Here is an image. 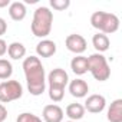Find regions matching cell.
<instances>
[{"mask_svg": "<svg viewBox=\"0 0 122 122\" xmlns=\"http://www.w3.org/2000/svg\"><path fill=\"white\" fill-rule=\"evenodd\" d=\"M23 72L26 76V83L30 95L39 96L46 89V75L45 68L37 56H29L23 60Z\"/></svg>", "mask_w": 122, "mask_h": 122, "instance_id": "cell-1", "label": "cell"}, {"mask_svg": "<svg viewBox=\"0 0 122 122\" xmlns=\"http://www.w3.org/2000/svg\"><path fill=\"white\" fill-rule=\"evenodd\" d=\"M52 23H53V13L50 12L49 7L40 6L33 13V20L30 26L32 33L36 37H46L47 35H50Z\"/></svg>", "mask_w": 122, "mask_h": 122, "instance_id": "cell-2", "label": "cell"}, {"mask_svg": "<svg viewBox=\"0 0 122 122\" xmlns=\"http://www.w3.org/2000/svg\"><path fill=\"white\" fill-rule=\"evenodd\" d=\"M91 25H92V27L98 29L99 33L111 35V33H115L119 29V19L113 13L99 10V12H95L91 16Z\"/></svg>", "mask_w": 122, "mask_h": 122, "instance_id": "cell-3", "label": "cell"}, {"mask_svg": "<svg viewBox=\"0 0 122 122\" xmlns=\"http://www.w3.org/2000/svg\"><path fill=\"white\" fill-rule=\"evenodd\" d=\"M88 71L99 82H105L111 76V68L102 53H93L88 57Z\"/></svg>", "mask_w": 122, "mask_h": 122, "instance_id": "cell-4", "label": "cell"}, {"mask_svg": "<svg viewBox=\"0 0 122 122\" xmlns=\"http://www.w3.org/2000/svg\"><path fill=\"white\" fill-rule=\"evenodd\" d=\"M23 95V86L19 81H5L0 83V102L9 103L20 99Z\"/></svg>", "mask_w": 122, "mask_h": 122, "instance_id": "cell-5", "label": "cell"}, {"mask_svg": "<svg viewBox=\"0 0 122 122\" xmlns=\"http://www.w3.org/2000/svg\"><path fill=\"white\" fill-rule=\"evenodd\" d=\"M65 45H66V49L69 52L75 53V55L83 53L86 50V47H88V43H86L85 37L82 35H76V33L69 35L66 37V40H65Z\"/></svg>", "mask_w": 122, "mask_h": 122, "instance_id": "cell-6", "label": "cell"}, {"mask_svg": "<svg viewBox=\"0 0 122 122\" xmlns=\"http://www.w3.org/2000/svg\"><path fill=\"white\" fill-rule=\"evenodd\" d=\"M47 82L49 86H55V88H66V85L69 83V76L66 73L65 69L56 68L53 69L49 75H47Z\"/></svg>", "mask_w": 122, "mask_h": 122, "instance_id": "cell-7", "label": "cell"}, {"mask_svg": "<svg viewBox=\"0 0 122 122\" xmlns=\"http://www.w3.org/2000/svg\"><path fill=\"white\" fill-rule=\"evenodd\" d=\"M105 106H106V99H105V96L95 93V95L88 96V99H86L83 108H85V111H88V112H91V113H101V112L105 109Z\"/></svg>", "mask_w": 122, "mask_h": 122, "instance_id": "cell-8", "label": "cell"}, {"mask_svg": "<svg viewBox=\"0 0 122 122\" xmlns=\"http://www.w3.org/2000/svg\"><path fill=\"white\" fill-rule=\"evenodd\" d=\"M45 122H62L63 121V109L59 105H46L42 112Z\"/></svg>", "mask_w": 122, "mask_h": 122, "instance_id": "cell-9", "label": "cell"}, {"mask_svg": "<svg viewBox=\"0 0 122 122\" xmlns=\"http://www.w3.org/2000/svg\"><path fill=\"white\" fill-rule=\"evenodd\" d=\"M36 53L39 57H50L56 53V43L49 39H43L36 46Z\"/></svg>", "mask_w": 122, "mask_h": 122, "instance_id": "cell-10", "label": "cell"}, {"mask_svg": "<svg viewBox=\"0 0 122 122\" xmlns=\"http://www.w3.org/2000/svg\"><path fill=\"white\" fill-rule=\"evenodd\" d=\"M69 92L73 98H85L89 92V86L83 79H75L69 83Z\"/></svg>", "mask_w": 122, "mask_h": 122, "instance_id": "cell-11", "label": "cell"}, {"mask_svg": "<svg viewBox=\"0 0 122 122\" xmlns=\"http://www.w3.org/2000/svg\"><path fill=\"white\" fill-rule=\"evenodd\" d=\"M26 13H27V10H26L25 3H22V2L10 3V6H9V16H10L12 20L20 22V20H23L26 17Z\"/></svg>", "mask_w": 122, "mask_h": 122, "instance_id": "cell-12", "label": "cell"}, {"mask_svg": "<svg viewBox=\"0 0 122 122\" xmlns=\"http://www.w3.org/2000/svg\"><path fill=\"white\" fill-rule=\"evenodd\" d=\"M109 122H122V99H115L106 113Z\"/></svg>", "mask_w": 122, "mask_h": 122, "instance_id": "cell-13", "label": "cell"}, {"mask_svg": "<svg viewBox=\"0 0 122 122\" xmlns=\"http://www.w3.org/2000/svg\"><path fill=\"white\" fill-rule=\"evenodd\" d=\"M71 69L75 75H85L88 72V57L86 56H76L72 59V62H71Z\"/></svg>", "mask_w": 122, "mask_h": 122, "instance_id": "cell-14", "label": "cell"}, {"mask_svg": "<svg viewBox=\"0 0 122 122\" xmlns=\"http://www.w3.org/2000/svg\"><path fill=\"white\" fill-rule=\"evenodd\" d=\"M92 45H93V47L96 49L98 53H102V52H106V50L109 49L111 42H109V37H108L106 35L98 32V33L93 35V37H92Z\"/></svg>", "mask_w": 122, "mask_h": 122, "instance_id": "cell-15", "label": "cell"}, {"mask_svg": "<svg viewBox=\"0 0 122 122\" xmlns=\"http://www.w3.org/2000/svg\"><path fill=\"white\" fill-rule=\"evenodd\" d=\"M66 116L71 121H79L85 116V108L81 103H69L66 106Z\"/></svg>", "mask_w": 122, "mask_h": 122, "instance_id": "cell-16", "label": "cell"}, {"mask_svg": "<svg viewBox=\"0 0 122 122\" xmlns=\"http://www.w3.org/2000/svg\"><path fill=\"white\" fill-rule=\"evenodd\" d=\"M7 55L15 59V60H19V59H23L26 56V47L23 43L20 42H13L7 46Z\"/></svg>", "mask_w": 122, "mask_h": 122, "instance_id": "cell-17", "label": "cell"}, {"mask_svg": "<svg viewBox=\"0 0 122 122\" xmlns=\"http://www.w3.org/2000/svg\"><path fill=\"white\" fill-rule=\"evenodd\" d=\"M13 73V66L7 59H0V79H9Z\"/></svg>", "mask_w": 122, "mask_h": 122, "instance_id": "cell-18", "label": "cell"}, {"mask_svg": "<svg viewBox=\"0 0 122 122\" xmlns=\"http://www.w3.org/2000/svg\"><path fill=\"white\" fill-rule=\"evenodd\" d=\"M65 96V89L63 88H55V86H49V98L53 102H60Z\"/></svg>", "mask_w": 122, "mask_h": 122, "instance_id": "cell-19", "label": "cell"}, {"mask_svg": "<svg viewBox=\"0 0 122 122\" xmlns=\"http://www.w3.org/2000/svg\"><path fill=\"white\" fill-rule=\"evenodd\" d=\"M16 122H42V119L35 115V113H29V112H23L17 116Z\"/></svg>", "mask_w": 122, "mask_h": 122, "instance_id": "cell-20", "label": "cell"}, {"mask_svg": "<svg viewBox=\"0 0 122 122\" xmlns=\"http://www.w3.org/2000/svg\"><path fill=\"white\" fill-rule=\"evenodd\" d=\"M50 6L57 12H62L71 6V2L69 0H50Z\"/></svg>", "mask_w": 122, "mask_h": 122, "instance_id": "cell-21", "label": "cell"}, {"mask_svg": "<svg viewBox=\"0 0 122 122\" xmlns=\"http://www.w3.org/2000/svg\"><path fill=\"white\" fill-rule=\"evenodd\" d=\"M6 53H7V43L3 39H0V57L3 55H6Z\"/></svg>", "mask_w": 122, "mask_h": 122, "instance_id": "cell-22", "label": "cell"}, {"mask_svg": "<svg viewBox=\"0 0 122 122\" xmlns=\"http://www.w3.org/2000/svg\"><path fill=\"white\" fill-rule=\"evenodd\" d=\"M7 30V23L3 17H0V36H3Z\"/></svg>", "mask_w": 122, "mask_h": 122, "instance_id": "cell-23", "label": "cell"}, {"mask_svg": "<svg viewBox=\"0 0 122 122\" xmlns=\"http://www.w3.org/2000/svg\"><path fill=\"white\" fill-rule=\"evenodd\" d=\"M6 118H7V109L0 103V122H3Z\"/></svg>", "mask_w": 122, "mask_h": 122, "instance_id": "cell-24", "label": "cell"}, {"mask_svg": "<svg viewBox=\"0 0 122 122\" xmlns=\"http://www.w3.org/2000/svg\"><path fill=\"white\" fill-rule=\"evenodd\" d=\"M10 6V0H0V7H7Z\"/></svg>", "mask_w": 122, "mask_h": 122, "instance_id": "cell-25", "label": "cell"}, {"mask_svg": "<svg viewBox=\"0 0 122 122\" xmlns=\"http://www.w3.org/2000/svg\"><path fill=\"white\" fill-rule=\"evenodd\" d=\"M68 122H76V121H68Z\"/></svg>", "mask_w": 122, "mask_h": 122, "instance_id": "cell-26", "label": "cell"}]
</instances>
